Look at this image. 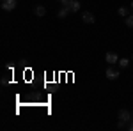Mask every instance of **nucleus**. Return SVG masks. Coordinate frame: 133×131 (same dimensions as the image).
I'll return each mask as SVG.
<instances>
[{
  "mask_svg": "<svg viewBox=\"0 0 133 131\" xmlns=\"http://www.w3.org/2000/svg\"><path fill=\"white\" fill-rule=\"evenodd\" d=\"M117 12H119L121 16H124V18L128 16V9H126V7H119V11H117Z\"/></svg>",
  "mask_w": 133,
  "mask_h": 131,
  "instance_id": "obj_11",
  "label": "nucleus"
},
{
  "mask_svg": "<svg viewBox=\"0 0 133 131\" xmlns=\"http://www.w3.org/2000/svg\"><path fill=\"white\" fill-rule=\"evenodd\" d=\"M16 5H18V0H4L2 2V9L4 11H12L16 9Z\"/></svg>",
  "mask_w": 133,
  "mask_h": 131,
  "instance_id": "obj_3",
  "label": "nucleus"
},
{
  "mask_svg": "<svg viewBox=\"0 0 133 131\" xmlns=\"http://www.w3.org/2000/svg\"><path fill=\"white\" fill-rule=\"evenodd\" d=\"M124 23H126V27L133 29V14H128V16L124 18Z\"/></svg>",
  "mask_w": 133,
  "mask_h": 131,
  "instance_id": "obj_8",
  "label": "nucleus"
},
{
  "mask_svg": "<svg viewBox=\"0 0 133 131\" xmlns=\"http://www.w3.org/2000/svg\"><path fill=\"white\" fill-rule=\"evenodd\" d=\"M128 129H131V131H133V122H130V124H128Z\"/></svg>",
  "mask_w": 133,
  "mask_h": 131,
  "instance_id": "obj_12",
  "label": "nucleus"
},
{
  "mask_svg": "<svg viewBox=\"0 0 133 131\" xmlns=\"http://www.w3.org/2000/svg\"><path fill=\"white\" fill-rule=\"evenodd\" d=\"M131 121V115H130V112L128 110H119V128H124V124L126 122H130Z\"/></svg>",
  "mask_w": 133,
  "mask_h": 131,
  "instance_id": "obj_1",
  "label": "nucleus"
},
{
  "mask_svg": "<svg viewBox=\"0 0 133 131\" xmlns=\"http://www.w3.org/2000/svg\"><path fill=\"white\" fill-rule=\"evenodd\" d=\"M62 5H66L69 12H78V11H80V2H78V0H68V2L62 4Z\"/></svg>",
  "mask_w": 133,
  "mask_h": 131,
  "instance_id": "obj_2",
  "label": "nucleus"
},
{
  "mask_svg": "<svg viewBox=\"0 0 133 131\" xmlns=\"http://www.w3.org/2000/svg\"><path fill=\"white\" fill-rule=\"evenodd\" d=\"M82 21H83V23H89V25H91V23H94V21H96V18H94V14H92V12L85 11V12H82Z\"/></svg>",
  "mask_w": 133,
  "mask_h": 131,
  "instance_id": "obj_6",
  "label": "nucleus"
},
{
  "mask_svg": "<svg viewBox=\"0 0 133 131\" xmlns=\"http://www.w3.org/2000/svg\"><path fill=\"white\" fill-rule=\"evenodd\" d=\"M105 74H107V78H108V80H117V78H119V71L114 69L112 66H108V67H107V73H105Z\"/></svg>",
  "mask_w": 133,
  "mask_h": 131,
  "instance_id": "obj_5",
  "label": "nucleus"
},
{
  "mask_svg": "<svg viewBox=\"0 0 133 131\" xmlns=\"http://www.w3.org/2000/svg\"><path fill=\"white\" fill-rule=\"evenodd\" d=\"M59 2H61V4H66V2H68V0H59Z\"/></svg>",
  "mask_w": 133,
  "mask_h": 131,
  "instance_id": "obj_13",
  "label": "nucleus"
},
{
  "mask_svg": "<svg viewBox=\"0 0 133 131\" xmlns=\"http://www.w3.org/2000/svg\"><path fill=\"white\" fill-rule=\"evenodd\" d=\"M2 2H4V0H2Z\"/></svg>",
  "mask_w": 133,
  "mask_h": 131,
  "instance_id": "obj_15",
  "label": "nucleus"
},
{
  "mask_svg": "<svg viewBox=\"0 0 133 131\" xmlns=\"http://www.w3.org/2000/svg\"><path fill=\"white\" fill-rule=\"evenodd\" d=\"M105 60L108 62V66H114L115 62H119V57H117L115 51H108V53L105 55Z\"/></svg>",
  "mask_w": 133,
  "mask_h": 131,
  "instance_id": "obj_4",
  "label": "nucleus"
},
{
  "mask_svg": "<svg viewBox=\"0 0 133 131\" xmlns=\"http://www.w3.org/2000/svg\"><path fill=\"white\" fill-rule=\"evenodd\" d=\"M117 64H119V67H128L130 60H128V59H119V62H117Z\"/></svg>",
  "mask_w": 133,
  "mask_h": 131,
  "instance_id": "obj_10",
  "label": "nucleus"
},
{
  "mask_svg": "<svg viewBox=\"0 0 133 131\" xmlns=\"http://www.w3.org/2000/svg\"><path fill=\"white\" fill-rule=\"evenodd\" d=\"M131 7H133V2H131Z\"/></svg>",
  "mask_w": 133,
  "mask_h": 131,
  "instance_id": "obj_14",
  "label": "nucleus"
},
{
  "mask_svg": "<svg viewBox=\"0 0 133 131\" xmlns=\"http://www.w3.org/2000/svg\"><path fill=\"white\" fill-rule=\"evenodd\" d=\"M34 14H36V16H44V14H46V7H44V5H36V7H34Z\"/></svg>",
  "mask_w": 133,
  "mask_h": 131,
  "instance_id": "obj_7",
  "label": "nucleus"
},
{
  "mask_svg": "<svg viewBox=\"0 0 133 131\" xmlns=\"http://www.w3.org/2000/svg\"><path fill=\"white\" fill-rule=\"evenodd\" d=\"M68 12H69L68 7H66V5H62V9L57 12V16H59V18H66V16H68Z\"/></svg>",
  "mask_w": 133,
  "mask_h": 131,
  "instance_id": "obj_9",
  "label": "nucleus"
}]
</instances>
